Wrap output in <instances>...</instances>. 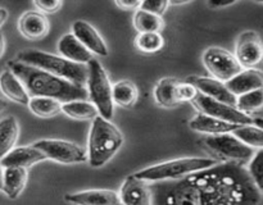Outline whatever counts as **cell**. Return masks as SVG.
<instances>
[{
    "label": "cell",
    "mask_w": 263,
    "mask_h": 205,
    "mask_svg": "<svg viewBox=\"0 0 263 205\" xmlns=\"http://www.w3.org/2000/svg\"><path fill=\"white\" fill-rule=\"evenodd\" d=\"M152 205H259L261 191L248 169L234 161L218 163L180 179L149 186Z\"/></svg>",
    "instance_id": "6da1fadb"
},
{
    "label": "cell",
    "mask_w": 263,
    "mask_h": 205,
    "mask_svg": "<svg viewBox=\"0 0 263 205\" xmlns=\"http://www.w3.org/2000/svg\"><path fill=\"white\" fill-rule=\"evenodd\" d=\"M8 69L20 78L31 97H51L61 102L86 100L89 92L85 86L72 84L43 69L27 66L18 60H10Z\"/></svg>",
    "instance_id": "7a4b0ae2"
},
{
    "label": "cell",
    "mask_w": 263,
    "mask_h": 205,
    "mask_svg": "<svg viewBox=\"0 0 263 205\" xmlns=\"http://www.w3.org/2000/svg\"><path fill=\"white\" fill-rule=\"evenodd\" d=\"M17 60L27 66L43 69L57 77L67 79L72 84L84 86L87 84L89 77V68L87 64H79L68 60L63 56L54 55V54L45 53V51L28 49L21 51L17 55Z\"/></svg>",
    "instance_id": "3957f363"
},
{
    "label": "cell",
    "mask_w": 263,
    "mask_h": 205,
    "mask_svg": "<svg viewBox=\"0 0 263 205\" xmlns=\"http://www.w3.org/2000/svg\"><path fill=\"white\" fill-rule=\"evenodd\" d=\"M123 144V135L110 120L98 115L92 119L89 133L87 161L92 168L105 166Z\"/></svg>",
    "instance_id": "277c9868"
},
{
    "label": "cell",
    "mask_w": 263,
    "mask_h": 205,
    "mask_svg": "<svg viewBox=\"0 0 263 205\" xmlns=\"http://www.w3.org/2000/svg\"><path fill=\"white\" fill-rule=\"evenodd\" d=\"M216 164H218V160L213 158H202V156L180 158L144 168L134 173L133 176L144 182L157 183V182L184 178L189 174L211 168Z\"/></svg>",
    "instance_id": "5b68a950"
},
{
    "label": "cell",
    "mask_w": 263,
    "mask_h": 205,
    "mask_svg": "<svg viewBox=\"0 0 263 205\" xmlns=\"http://www.w3.org/2000/svg\"><path fill=\"white\" fill-rule=\"evenodd\" d=\"M89 77H87V92L92 104L98 109L100 117L110 120L113 117V100L112 85L107 76V72L103 68L99 60L92 58L87 63Z\"/></svg>",
    "instance_id": "8992f818"
},
{
    "label": "cell",
    "mask_w": 263,
    "mask_h": 205,
    "mask_svg": "<svg viewBox=\"0 0 263 205\" xmlns=\"http://www.w3.org/2000/svg\"><path fill=\"white\" fill-rule=\"evenodd\" d=\"M208 150L212 151L217 156H220L225 161H234V163H244L251 160L254 155L253 148L241 142L230 133H222V135H208L202 138Z\"/></svg>",
    "instance_id": "52a82bcc"
},
{
    "label": "cell",
    "mask_w": 263,
    "mask_h": 205,
    "mask_svg": "<svg viewBox=\"0 0 263 205\" xmlns=\"http://www.w3.org/2000/svg\"><path fill=\"white\" fill-rule=\"evenodd\" d=\"M203 64L217 81L226 84L233 77L243 71L235 55L228 51L226 49L212 46L208 48L203 54Z\"/></svg>",
    "instance_id": "ba28073f"
},
{
    "label": "cell",
    "mask_w": 263,
    "mask_h": 205,
    "mask_svg": "<svg viewBox=\"0 0 263 205\" xmlns=\"http://www.w3.org/2000/svg\"><path fill=\"white\" fill-rule=\"evenodd\" d=\"M33 148L39 149L46 159L63 164H79L87 161V151L81 146L64 140L46 138L32 144Z\"/></svg>",
    "instance_id": "9c48e42d"
},
{
    "label": "cell",
    "mask_w": 263,
    "mask_h": 205,
    "mask_svg": "<svg viewBox=\"0 0 263 205\" xmlns=\"http://www.w3.org/2000/svg\"><path fill=\"white\" fill-rule=\"evenodd\" d=\"M194 107L199 110L203 114H207L210 117L217 118L220 120H225V122L234 123V125L246 126V125H253V118L249 114L240 112L236 109L235 107L225 104V102L217 101V100L208 97L205 95L198 92L197 96L193 100Z\"/></svg>",
    "instance_id": "30bf717a"
},
{
    "label": "cell",
    "mask_w": 263,
    "mask_h": 205,
    "mask_svg": "<svg viewBox=\"0 0 263 205\" xmlns=\"http://www.w3.org/2000/svg\"><path fill=\"white\" fill-rule=\"evenodd\" d=\"M235 58L241 68L251 69L263 60V41L256 31H244L236 41Z\"/></svg>",
    "instance_id": "8fae6325"
},
{
    "label": "cell",
    "mask_w": 263,
    "mask_h": 205,
    "mask_svg": "<svg viewBox=\"0 0 263 205\" xmlns=\"http://www.w3.org/2000/svg\"><path fill=\"white\" fill-rule=\"evenodd\" d=\"M185 82L193 85L200 94L205 95V96L212 97L217 101L225 102V104L231 105V107L236 105V96L229 91V89L223 82L202 76H190L187 77Z\"/></svg>",
    "instance_id": "7c38bea8"
},
{
    "label": "cell",
    "mask_w": 263,
    "mask_h": 205,
    "mask_svg": "<svg viewBox=\"0 0 263 205\" xmlns=\"http://www.w3.org/2000/svg\"><path fill=\"white\" fill-rule=\"evenodd\" d=\"M64 201L73 205H123L117 192L103 189L66 194Z\"/></svg>",
    "instance_id": "4fadbf2b"
},
{
    "label": "cell",
    "mask_w": 263,
    "mask_h": 205,
    "mask_svg": "<svg viewBox=\"0 0 263 205\" xmlns=\"http://www.w3.org/2000/svg\"><path fill=\"white\" fill-rule=\"evenodd\" d=\"M72 33L91 54L94 53L100 56H108V54H109L107 44L104 43L102 36L86 20H76V22H73Z\"/></svg>",
    "instance_id": "5bb4252c"
},
{
    "label": "cell",
    "mask_w": 263,
    "mask_h": 205,
    "mask_svg": "<svg viewBox=\"0 0 263 205\" xmlns=\"http://www.w3.org/2000/svg\"><path fill=\"white\" fill-rule=\"evenodd\" d=\"M118 195L123 205H152L149 186L133 174L125 179Z\"/></svg>",
    "instance_id": "9a60e30c"
},
{
    "label": "cell",
    "mask_w": 263,
    "mask_h": 205,
    "mask_svg": "<svg viewBox=\"0 0 263 205\" xmlns=\"http://www.w3.org/2000/svg\"><path fill=\"white\" fill-rule=\"evenodd\" d=\"M18 28L28 40H40L49 32L50 25L48 18L43 13L31 10L21 15L18 20Z\"/></svg>",
    "instance_id": "2e32d148"
},
{
    "label": "cell",
    "mask_w": 263,
    "mask_h": 205,
    "mask_svg": "<svg viewBox=\"0 0 263 205\" xmlns=\"http://www.w3.org/2000/svg\"><path fill=\"white\" fill-rule=\"evenodd\" d=\"M226 87L236 97L254 90L263 89V73L258 69H243L240 73L226 82Z\"/></svg>",
    "instance_id": "e0dca14e"
},
{
    "label": "cell",
    "mask_w": 263,
    "mask_h": 205,
    "mask_svg": "<svg viewBox=\"0 0 263 205\" xmlns=\"http://www.w3.org/2000/svg\"><path fill=\"white\" fill-rule=\"evenodd\" d=\"M46 156L41 153L39 149L31 146H18L10 150L4 158L0 160L3 168L8 167H20V168H26L39 163V161L45 160Z\"/></svg>",
    "instance_id": "ac0fdd59"
},
{
    "label": "cell",
    "mask_w": 263,
    "mask_h": 205,
    "mask_svg": "<svg viewBox=\"0 0 263 205\" xmlns=\"http://www.w3.org/2000/svg\"><path fill=\"white\" fill-rule=\"evenodd\" d=\"M58 51L61 56L79 64H87L92 59V54L74 37L73 33H66L58 41Z\"/></svg>",
    "instance_id": "d6986e66"
},
{
    "label": "cell",
    "mask_w": 263,
    "mask_h": 205,
    "mask_svg": "<svg viewBox=\"0 0 263 205\" xmlns=\"http://www.w3.org/2000/svg\"><path fill=\"white\" fill-rule=\"evenodd\" d=\"M0 90L3 94L12 101L22 105H28L30 95L25 89L22 82L9 69H5L0 73Z\"/></svg>",
    "instance_id": "ffe728a7"
},
{
    "label": "cell",
    "mask_w": 263,
    "mask_h": 205,
    "mask_svg": "<svg viewBox=\"0 0 263 205\" xmlns=\"http://www.w3.org/2000/svg\"><path fill=\"white\" fill-rule=\"evenodd\" d=\"M189 126L193 131H197V132L200 133H208V135H222V133L234 132L239 127V125L220 120L217 118L203 114V113L195 115L190 120Z\"/></svg>",
    "instance_id": "44dd1931"
},
{
    "label": "cell",
    "mask_w": 263,
    "mask_h": 205,
    "mask_svg": "<svg viewBox=\"0 0 263 205\" xmlns=\"http://www.w3.org/2000/svg\"><path fill=\"white\" fill-rule=\"evenodd\" d=\"M26 182H27V169L20 167H8L4 168L2 191L9 199L14 200L22 194Z\"/></svg>",
    "instance_id": "7402d4cb"
},
{
    "label": "cell",
    "mask_w": 263,
    "mask_h": 205,
    "mask_svg": "<svg viewBox=\"0 0 263 205\" xmlns=\"http://www.w3.org/2000/svg\"><path fill=\"white\" fill-rule=\"evenodd\" d=\"M20 136L18 120L13 115L3 118L0 120V160L14 149L15 142Z\"/></svg>",
    "instance_id": "603a6c76"
},
{
    "label": "cell",
    "mask_w": 263,
    "mask_h": 205,
    "mask_svg": "<svg viewBox=\"0 0 263 205\" xmlns=\"http://www.w3.org/2000/svg\"><path fill=\"white\" fill-rule=\"evenodd\" d=\"M179 84V79L172 77L159 79L154 87V99L157 104L163 108H174L179 105L180 101L176 95V87Z\"/></svg>",
    "instance_id": "cb8c5ba5"
},
{
    "label": "cell",
    "mask_w": 263,
    "mask_h": 205,
    "mask_svg": "<svg viewBox=\"0 0 263 205\" xmlns=\"http://www.w3.org/2000/svg\"><path fill=\"white\" fill-rule=\"evenodd\" d=\"M139 91L134 82L123 79L112 85V100L113 104L122 108H131L138 101Z\"/></svg>",
    "instance_id": "d4e9b609"
},
{
    "label": "cell",
    "mask_w": 263,
    "mask_h": 205,
    "mask_svg": "<svg viewBox=\"0 0 263 205\" xmlns=\"http://www.w3.org/2000/svg\"><path fill=\"white\" fill-rule=\"evenodd\" d=\"M62 112L69 118L79 120L94 119L95 117L99 115L98 109L92 102L87 100H74V101L63 102L62 104Z\"/></svg>",
    "instance_id": "484cf974"
},
{
    "label": "cell",
    "mask_w": 263,
    "mask_h": 205,
    "mask_svg": "<svg viewBox=\"0 0 263 205\" xmlns=\"http://www.w3.org/2000/svg\"><path fill=\"white\" fill-rule=\"evenodd\" d=\"M133 22L134 27H135L136 31H139V33L159 32L164 27V22L162 17L141 9L136 10L135 14H134Z\"/></svg>",
    "instance_id": "4316f807"
},
{
    "label": "cell",
    "mask_w": 263,
    "mask_h": 205,
    "mask_svg": "<svg viewBox=\"0 0 263 205\" xmlns=\"http://www.w3.org/2000/svg\"><path fill=\"white\" fill-rule=\"evenodd\" d=\"M28 108L37 117L50 118L62 112V102L51 97H30Z\"/></svg>",
    "instance_id": "83f0119b"
},
{
    "label": "cell",
    "mask_w": 263,
    "mask_h": 205,
    "mask_svg": "<svg viewBox=\"0 0 263 205\" xmlns=\"http://www.w3.org/2000/svg\"><path fill=\"white\" fill-rule=\"evenodd\" d=\"M233 135L249 148L263 149V130L256 125L239 126Z\"/></svg>",
    "instance_id": "f1b7e54d"
},
{
    "label": "cell",
    "mask_w": 263,
    "mask_h": 205,
    "mask_svg": "<svg viewBox=\"0 0 263 205\" xmlns=\"http://www.w3.org/2000/svg\"><path fill=\"white\" fill-rule=\"evenodd\" d=\"M135 45L141 53L156 54L164 46V38L161 32H143L135 38Z\"/></svg>",
    "instance_id": "f546056e"
},
{
    "label": "cell",
    "mask_w": 263,
    "mask_h": 205,
    "mask_svg": "<svg viewBox=\"0 0 263 205\" xmlns=\"http://www.w3.org/2000/svg\"><path fill=\"white\" fill-rule=\"evenodd\" d=\"M235 108L246 114L261 109L263 108V89L254 90L236 97Z\"/></svg>",
    "instance_id": "4dcf8cb0"
},
{
    "label": "cell",
    "mask_w": 263,
    "mask_h": 205,
    "mask_svg": "<svg viewBox=\"0 0 263 205\" xmlns=\"http://www.w3.org/2000/svg\"><path fill=\"white\" fill-rule=\"evenodd\" d=\"M248 173L257 189L263 192V149H258V151L252 156L248 166Z\"/></svg>",
    "instance_id": "1f68e13d"
},
{
    "label": "cell",
    "mask_w": 263,
    "mask_h": 205,
    "mask_svg": "<svg viewBox=\"0 0 263 205\" xmlns=\"http://www.w3.org/2000/svg\"><path fill=\"white\" fill-rule=\"evenodd\" d=\"M168 5L170 3L166 2V0H146V2H141V5L139 9L145 10V12L161 17V15L166 12Z\"/></svg>",
    "instance_id": "d6a6232c"
},
{
    "label": "cell",
    "mask_w": 263,
    "mask_h": 205,
    "mask_svg": "<svg viewBox=\"0 0 263 205\" xmlns=\"http://www.w3.org/2000/svg\"><path fill=\"white\" fill-rule=\"evenodd\" d=\"M198 90L195 89L193 85L187 84V82H180L176 87V95L177 99H179L180 102L182 101H193L194 97L198 95Z\"/></svg>",
    "instance_id": "836d02e7"
},
{
    "label": "cell",
    "mask_w": 263,
    "mask_h": 205,
    "mask_svg": "<svg viewBox=\"0 0 263 205\" xmlns=\"http://www.w3.org/2000/svg\"><path fill=\"white\" fill-rule=\"evenodd\" d=\"M33 4L44 13H55L62 7V2L58 0H36Z\"/></svg>",
    "instance_id": "e575fe53"
},
{
    "label": "cell",
    "mask_w": 263,
    "mask_h": 205,
    "mask_svg": "<svg viewBox=\"0 0 263 205\" xmlns=\"http://www.w3.org/2000/svg\"><path fill=\"white\" fill-rule=\"evenodd\" d=\"M116 5L123 10H138L140 8L141 2H138V0H117Z\"/></svg>",
    "instance_id": "d590c367"
},
{
    "label": "cell",
    "mask_w": 263,
    "mask_h": 205,
    "mask_svg": "<svg viewBox=\"0 0 263 205\" xmlns=\"http://www.w3.org/2000/svg\"><path fill=\"white\" fill-rule=\"evenodd\" d=\"M235 4V2H208V5L211 8H225Z\"/></svg>",
    "instance_id": "8d00e7d4"
},
{
    "label": "cell",
    "mask_w": 263,
    "mask_h": 205,
    "mask_svg": "<svg viewBox=\"0 0 263 205\" xmlns=\"http://www.w3.org/2000/svg\"><path fill=\"white\" fill-rule=\"evenodd\" d=\"M8 18V10L5 8H0V27L5 23Z\"/></svg>",
    "instance_id": "74e56055"
},
{
    "label": "cell",
    "mask_w": 263,
    "mask_h": 205,
    "mask_svg": "<svg viewBox=\"0 0 263 205\" xmlns=\"http://www.w3.org/2000/svg\"><path fill=\"white\" fill-rule=\"evenodd\" d=\"M4 49H5V41H4V36L0 33V58L3 56L4 54Z\"/></svg>",
    "instance_id": "f35d334b"
},
{
    "label": "cell",
    "mask_w": 263,
    "mask_h": 205,
    "mask_svg": "<svg viewBox=\"0 0 263 205\" xmlns=\"http://www.w3.org/2000/svg\"><path fill=\"white\" fill-rule=\"evenodd\" d=\"M253 125L258 126L259 128L263 130V118H256V119H253Z\"/></svg>",
    "instance_id": "ab89813d"
},
{
    "label": "cell",
    "mask_w": 263,
    "mask_h": 205,
    "mask_svg": "<svg viewBox=\"0 0 263 205\" xmlns=\"http://www.w3.org/2000/svg\"><path fill=\"white\" fill-rule=\"evenodd\" d=\"M3 177H4V168H3V166L0 164V191L3 190Z\"/></svg>",
    "instance_id": "60d3db41"
},
{
    "label": "cell",
    "mask_w": 263,
    "mask_h": 205,
    "mask_svg": "<svg viewBox=\"0 0 263 205\" xmlns=\"http://www.w3.org/2000/svg\"><path fill=\"white\" fill-rule=\"evenodd\" d=\"M8 108V102L5 101L4 99H0V113L3 112V110H5Z\"/></svg>",
    "instance_id": "b9f144b4"
}]
</instances>
